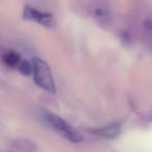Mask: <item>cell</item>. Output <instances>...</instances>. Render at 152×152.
<instances>
[{
    "label": "cell",
    "mask_w": 152,
    "mask_h": 152,
    "mask_svg": "<svg viewBox=\"0 0 152 152\" xmlns=\"http://www.w3.org/2000/svg\"><path fill=\"white\" fill-rule=\"evenodd\" d=\"M34 66V83L45 91L49 93H55V86L52 73L49 66L40 58H34L32 61Z\"/></svg>",
    "instance_id": "cell-1"
},
{
    "label": "cell",
    "mask_w": 152,
    "mask_h": 152,
    "mask_svg": "<svg viewBox=\"0 0 152 152\" xmlns=\"http://www.w3.org/2000/svg\"><path fill=\"white\" fill-rule=\"evenodd\" d=\"M45 118H46L48 124L54 130H56L59 134L63 135L67 140H69L70 142H72V143H78V142H80L83 140L80 133L78 131H76L71 125L68 124L61 117L56 116L54 114H51V113H46Z\"/></svg>",
    "instance_id": "cell-2"
},
{
    "label": "cell",
    "mask_w": 152,
    "mask_h": 152,
    "mask_svg": "<svg viewBox=\"0 0 152 152\" xmlns=\"http://www.w3.org/2000/svg\"><path fill=\"white\" fill-rule=\"evenodd\" d=\"M24 19L29 20V21H34L37 23L41 24V25L45 26V27H53L55 25L54 18L51 14L44 13V12H40L36 9L26 7L24 9L23 13Z\"/></svg>",
    "instance_id": "cell-3"
},
{
    "label": "cell",
    "mask_w": 152,
    "mask_h": 152,
    "mask_svg": "<svg viewBox=\"0 0 152 152\" xmlns=\"http://www.w3.org/2000/svg\"><path fill=\"white\" fill-rule=\"evenodd\" d=\"M2 61L4 63L5 66L10 68H19L21 64V58L19 54L13 51H7L2 54Z\"/></svg>",
    "instance_id": "cell-4"
},
{
    "label": "cell",
    "mask_w": 152,
    "mask_h": 152,
    "mask_svg": "<svg viewBox=\"0 0 152 152\" xmlns=\"http://www.w3.org/2000/svg\"><path fill=\"white\" fill-rule=\"evenodd\" d=\"M103 5H105V4L100 0L99 2L96 4V7L93 9L94 16H95L96 19L99 20L101 23L107 22L108 19H110V12H108V9L105 7H103Z\"/></svg>",
    "instance_id": "cell-5"
},
{
    "label": "cell",
    "mask_w": 152,
    "mask_h": 152,
    "mask_svg": "<svg viewBox=\"0 0 152 152\" xmlns=\"http://www.w3.org/2000/svg\"><path fill=\"white\" fill-rule=\"evenodd\" d=\"M96 132L99 135H102L104 137H108V139H112L115 137L120 133V126L119 125H110V126L103 127L101 129H97L95 130Z\"/></svg>",
    "instance_id": "cell-6"
},
{
    "label": "cell",
    "mask_w": 152,
    "mask_h": 152,
    "mask_svg": "<svg viewBox=\"0 0 152 152\" xmlns=\"http://www.w3.org/2000/svg\"><path fill=\"white\" fill-rule=\"evenodd\" d=\"M18 69H19V71L21 72L23 75L28 76V75H30V74H32V72H34V66H32V63L30 64V63H28L27 61H22Z\"/></svg>",
    "instance_id": "cell-7"
}]
</instances>
